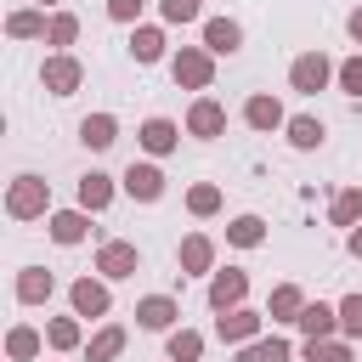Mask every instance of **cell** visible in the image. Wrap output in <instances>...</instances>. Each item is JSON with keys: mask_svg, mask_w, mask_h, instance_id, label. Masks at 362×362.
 <instances>
[{"mask_svg": "<svg viewBox=\"0 0 362 362\" xmlns=\"http://www.w3.org/2000/svg\"><path fill=\"white\" fill-rule=\"evenodd\" d=\"M238 362H288V345L283 339H255V345H243Z\"/></svg>", "mask_w": 362, "mask_h": 362, "instance_id": "7402d4cb", "label": "cell"}, {"mask_svg": "<svg viewBox=\"0 0 362 362\" xmlns=\"http://www.w3.org/2000/svg\"><path fill=\"white\" fill-rule=\"evenodd\" d=\"M198 351H204V339H198V334H187V328H181V334H170V362H198Z\"/></svg>", "mask_w": 362, "mask_h": 362, "instance_id": "83f0119b", "label": "cell"}, {"mask_svg": "<svg viewBox=\"0 0 362 362\" xmlns=\"http://www.w3.org/2000/svg\"><path fill=\"white\" fill-rule=\"evenodd\" d=\"M45 204H51V187H45L40 175H17V181H11V198H6L11 215H40Z\"/></svg>", "mask_w": 362, "mask_h": 362, "instance_id": "6da1fadb", "label": "cell"}, {"mask_svg": "<svg viewBox=\"0 0 362 362\" xmlns=\"http://www.w3.org/2000/svg\"><path fill=\"white\" fill-rule=\"evenodd\" d=\"M74 85H79V62H74V57H51V62H45V90L68 96Z\"/></svg>", "mask_w": 362, "mask_h": 362, "instance_id": "ba28073f", "label": "cell"}, {"mask_svg": "<svg viewBox=\"0 0 362 362\" xmlns=\"http://www.w3.org/2000/svg\"><path fill=\"white\" fill-rule=\"evenodd\" d=\"M130 51H136V62H158V51H164V34H158V28H136Z\"/></svg>", "mask_w": 362, "mask_h": 362, "instance_id": "603a6c76", "label": "cell"}, {"mask_svg": "<svg viewBox=\"0 0 362 362\" xmlns=\"http://www.w3.org/2000/svg\"><path fill=\"white\" fill-rule=\"evenodd\" d=\"M136 322H141V328H170V322H175V300H164V294L141 300V305H136Z\"/></svg>", "mask_w": 362, "mask_h": 362, "instance_id": "7c38bea8", "label": "cell"}, {"mask_svg": "<svg viewBox=\"0 0 362 362\" xmlns=\"http://www.w3.org/2000/svg\"><path fill=\"white\" fill-rule=\"evenodd\" d=\"M74 34H79V23H74V17H57V23H51V45H68Z\"/></svg>", "mask_w": 362, "mask_h": 362, "instance_id": "8d00e7d4", "label": "cell"}, {"mask_svg": "<svg viewBox=\"0 0 362 362\" xmlns=\"http://www.w3.org/2000/svg\"><path fill=\"white\" fill-rule=\"evenodd\" d=\"M141 147H147V153H170V147H175V124H170V119H147V124H141Z\"/></svg>", "mask_w": 362, "mask_h": 362, "instance_id": "2e32d148", "label": "cell"}, {"mask_svg": "<svg viewBox=\"0 0 362 362\" xmlns=\"http://www.w3.org/2000/svg\"><path fill=\"white\" fill-rule=\"evenodd\" d=\"M300 311H305L300 288H294V283H283V288L272 294V317H277V322H300Z\"/></svg>", "mask_w": 362, "mask_h": 362, "instance_id": "ac0fdd59", "label": "cell"}, {"mask_svg": "<svg viewBox=\"0 0 362 362\" xmlns=\"http://www.w3.org/2000/svg\"><path fill=\"white\" fill-rule=\"evenodd\" d=\"M107 11H113V17H119V23H130V17H136V11H141V0H107Z\"/></svg>", "mask_w": 362, "mask_h": 362, "instance_id": "74e56055", "label": "cell"}, {"mask_svg": "<svg viewBox=\"0 0 362 362\" xmlns=\"http://www.w3.org/2000/svg\"><path fill=\"white\" fill-rule=\"evenodd\" d=\"M187 204H192V215H215V209H221V192H215V187H192Z\"/></svg>", "mask_w": 362, "mask_h": 362, "instance_id": "1f68e13d", "label": "cell"}, {"mask_svg": "<svg viewBox=\"0 0 362 362\" xmlns=\"http://www.w3.org/2000/svg\"><path fill=\"white\" fill-rule=\"evenodd\" d=\"M6 351H11V362H28V356L40 351V334H34V328H11V339H6Z\"/></svg>", "mask_w": 362, "mask_h": 362, "instance_id": "4316f807", "label": "cell"}, {"mask_svg": "<svg viewBox=\"0 0 362 362\" xmlns=\"http://www.w3.org/2000/svg\"><path fill=\"white\" fill-rule=\"evenodd\" d=\"M51 238H57V243H79V238H85V215H79V209L51 215Z\"/></svg>", "mask_w": 362, "mask_h": 362, "instance_id": "d6986e66", "label": "cell"}, {"mask_svg": "<svg viewBox=\"0 0 362 362\" xmlns=\"http://www.w3.org/2000/svg\"><path fill=\"white\" fill-rule=\"evenodd\" d=\"M107 198H113V181H107L102 170H90V175L79 181V204H85V209H102Z\"/></svg>", "mask_w": 362, "mask_h": 362, "instance_id": "e0dca14e", "label": "cell"}, {"mask_svg": "<svg viewBox=\"0 0 362 362\" xmlns=\"http://www.w3.org/2000/svg\"><path fill=\"white\" fill-rule=\"evenodd\" d=\"M351 255H362V226H356V232H351Z\"/></svg>", "mask_w": 362, "mask_h": 362, "instance_id": "f35d334b", "label": "cell"}, {"mask_svg": "<svg viewBox=\"0 0 362 362\" xmlns=\"http://www.w3.org/2000/svg\"><path fill=\"white\" fill-rule=\"evenodd\" d=\"M226 238H232V243H243V249H249V243H260V238H266V226H260V221H255V215H238V221H232V226H226Z\"/></svg>", "mask_w": 362, "mask_h": 362, "instance_id": "d4e9b609", "label": "cell"}, {"mask_svg": "<svg viewBox=\"0 0 362 362\" xmlns=\"http://www.w3.org/2000/svg\"><path fill=\"white\" fill-rule=\"evenodd\" d=\"M40 6H57V0H40Z\"/></svg>", "mask_w": 362, "mask_h": 362, "instance_id": "60d3db41", "label": "cell"}, {"mask_svg": "<svg viewBox=\"0 0 362 362\" xmlns=\"http://www.w3.org/2000/svg\"><path fill=\"white\" fill-rule=\"evenodd\" d=\"M187 124H192V136H221V130H226V113H221V102L204 96V102L187 113Z\"/></svg>", "mask_w": 362, "mask_h": 362, "instance_id": "9c48e42d", "label": "cell"}, {"mask_svg": "<svg viewBox=\"0 0 362 362\" xmlns=\"http://www.w3.org/2000/svg\"><path fill=\"white\" fill-rule=\"evenodd\" d=\"M339 85H345L351 96H362V57H351V62H339Z\"/></svg>", "mask_w": 362, "mask_h": 362, "instance_id": "e575fe53", "label": "cell"}, {"mask_svg": "<svg viewBox=\"0 0 362 362\" xmlns=\"http://www.w3.org/2000/svg\"><path fill=\"white\" fill-rule=\"evenodd\" d=\"M74 311H79V317H102V311H107V288L90 283V277L74 283Z\"/></svg>", "mask_w": 362, "mask_h": 362, "instance_id": "8fae6325", "label": "cell"}, {"mask_svg": "<svg viewBox=\"0 0 362 362\" xmlns=\"http://www.w3.org/2000/svg\"><path fill=\"white\" fill-rule=\"evenodd\" d=\"M243 119H249L255 130H277V124H283V107H277V96H249Z\"/></svg>", "mask_w": 362, "mask_h": 362, "instance_id": "30bf717a", "label": "cell"}, {"mask_svg": "<svg viewBox=\"0 0 362 362\" xmlns=\"http://www.w3.org/2000/svg\"><path fill=\"white\" fill-rule=\"evenodd\" d=\"M113 130H119L113 113H96V119L79 124V141H85V147H113Z\"/></svg>", "mask_w": 362, "mask_h": 362, "instance_id": "9a60e30c", "label": "cell"}, {"mask_svg": "<svg viewBox=\"0 0 362 362\" xmlns=\"http://www.w3.org/2000/svg\"><path fill=\"white\" fill-rule=\"evenodd\" d=\"M175 79L192 85V90H204V85H209V57H204V51H181V57H175Z\"/></svg>", "mask_w": 362, "mask_h": 362, "instance_id": "52a82bcc", "label": "cell"}, {"mask_svg": "<svg viewBox=\"0 0 362 362\" xmlns=\"http://www.w3.org/2000/svg\"><path fill=\"white\" fill-rule=\"evenodd\" d=\"M136 243H102V255H96V272H107V277H130L136 272Z\"/></svg>", "mask_w": 362, "mask_h": 362, "instance_id": "277c9868", "label": "cell"}, {"mask_svg": "<svg viewBox=\"0 0 362 362\" xmlns=\"http://www.w3.org/2000/svg\"><path fill=\"white\" fill-rule=\"evenodd\" d=\"M305 362H351V351L345 345H328V339H311L305 345Z\"/></svg>", "mask_w": 362, "mask_h": 362, "instance_id": "4dcf8cb0", "label": "cell"}, {"mask_svg": "<svg viewBox=\"0 0 362 362\" xmlns=\"http://www.w3.org/2000/svg\"><path fill=\"white\" fill-rule=\"evenodd\" d=\"M164 17L170 23H192L198 17V0H164Z\"/></svg>", "mask_w": 362, "mask_h": 362, "instance_id": "d590c367", "label": "cell"}, {"mask_svg": "<svg viewBox=\"0 0 362 362\" xmlns=\"http://www.w3.org/2000/svg\"><path fill=\"white\" fill-rule=\"evenodd\" d=\"M209 255H215V249H209V238H187V243H181V266H187V272H204V266H209Z\"/></svg>", "mask_w": 362, "mask_h": 362, "instance_id": "484cf974", "label": "cell"}, {"mask_svg": "<svg viewBox=\"0 0 362 362\" xmlns=\"http://www.w3.org/2000/svg\"><path fill=\"white\" fill-rule=\"evenodd\" d=\"M238 40H243V28H238V23H226V17H215V23H204V45H209L215 57H226V51H238Z\"/></svg>", "mask_w": 362, "mask_h": 362, "instance_id": "8992f818", "label": "cell"}, {"mask_svg": "<svg viewBox=\"0 0 362 362\" xmlns=\"http://www.w3.org/2000/svg\"><path fill=\"white\" fill-rule=\"evenodd\" d=\"M255 328H260V317L255 311H221V339H255Z\"/></svg>", "mask_w": 362, "mask_h": 362, "instance_id": "4fadbf2b", "label": "cell"}, {"mask_svg": "<svg viewBox=\"0 0 362 362\" xmlns=\"http://www.w3.org/2000/svg\"><path fill=\"white\" fill-rule=\"evenodd\" d=\"M288 141H294V147H305V153H311V147H317V141H322V124H317V119H311V113H300V119H288Z\"/></svg>", "mask_w": 362, "mask_h": 362, "instance_id": "ffe728a7", "label": "cell"}, {"mask_svg": "<svg viewBox=\"0 0 362 362\" xmlns=\"http://www.w3.org/2000/svg\"><path fill=\"white\" fill-rule=\"evenodd\" d=\"M45 294H51V272L28 266V272L17 277V300H45Z\"/></svg>", "mask_w": 362, "mask_h": 362, "instance_id": "44dd1931", "label": "cell"}, {"mask_svg": "<svg viewBox=\"0 0 362 362\" xmlns=\"http://www.w3.org/2000/svg\"><path fill=\"white\" fill-rule=\"evenodd\" d=\"M328 74H334V68H328V57H322V51H305V57H294V68H288V85L311 96V90H322V85H328Z\"/></svg>", "mask_w": 362, "mask_h": 362, "instance_id": "7a4b0ae2", "label": "cell"}, {"mask_svg": "<svg viewBox=\"0 0 362 362\" xmlns=\"http://www.w3.org/2000/svg\"><path fill=\"white\" fill-rule=\"evenodd\" d=\"M6 28H11L17 40H28V34H40V28H45V17H40V11H17V17L6 23Z\"/></svg>", "mask_w": 362, "mask_h": 362, "instance_id": "d6a6232c", "label": "cell"}, {"mask_svg": "<svg viewBox=\"0 0 362 362\" xmlns=\"http://www.w3.org/2000/svg\"><path fill=\"white\" fill-rule=\"evenodd\" d=\"M356 215H362V192L351 187V192H339V198H334V221H339V226H351Z\"/></svg>", "mask_w": 362, "mask_h": 362, "instance_id": "f546056e", "label": "cell"}, {"mask_svg": "<svg viewBox=\"0 0 362 362\" xmlns=\"http://www.w3.org/2000/svg\"><path fill=\"white\" fill-rule=\"evenodd\" d=\"M243 288H249L243 272H221V277L209 283V305H215V311H232V305L243 300Z\"/></svg>", "mask_w": 362, "mask_h": 362, "instance_id": "5b68a950", "label": "cell"}, {"mask_svg": "<svg viewBox=\"0 0 362 362\" xmlns=\"http://www.w3.org/2000/svg\"><path fill=\"white\" fill-rule=\"evenodd\" d=\"M51 345H57V351H68V345H79V328H74L68 317H57V322H51Z\"/></svg>", "mask_w": 362, "mask_h": 362, "instance_id": "836d02e7", "label": "cell"}, {"mask_svg": "<svg viewBox=\"0 0 362 362\" xmlns=\"http://www.w3.org/2000/svg\"><path fill=\"white\" fill-rule=\"evenodd\" d=\"M351 34H356V40H362V11H351Z\"/></svg>", "mask_w": 362, "mask_h": 362, "instance_id": "ab89813d", "label": "cell"}, {"mask_svg": "<svg viewBox=\"0 0 362 362\" xmlns=\"http://www.w3.org/2000/svg\"><path fill=\"white\" fill-rule=\"evenodd\" d=\"M124 192L141 198V204H153V198L164 192V175H158L153 164H130V170H124Z\"/></svg>", "mask_w": 362, "mask_h": 362, "instance_id": "3957f363", "label": "cell"}, {"mask_svg": "<svg viewBox=\"0 0 362 362\" xmlns=\"http://www.w3.org/2000/svg\"><path fill=\"white\" fill-rule=\"evenodd\" d=\"M339 328H345L351 339H362V294H345V305H339Z\"/></svg>", "mask_w": 362, "mask_h": 362, "instance_id": "f1b7e54d", "label": "cell"}, {"mask_svg": "<svg viewBox=\"0 0 362 362\" xmlns=\"http://www.w3.org/2000/svg\"><path fill=\"white\" fill-rule=\"evenodd\" d=\"M124 351V328H102L96 339H90V362H107V356H119Z\"/></svg>", "mask_w": 362, "mask_h": 362, "instance_id": "cb8c5ba5", "label": "cell"}, {"mask_svg": "<svg viewBox=\"0 0 362 362\" xmlns=\"http://www.w3.org/2000/svg\"><path fill=\"white\" fill-rule=\"evenodd\" d=\"M334 322H339V311H328V305H305V311H300L305 339H328V334H334Z\"/></svg>", "mask_w": 362, "mask_h": 362, "instance_id": "5bb4252c", "label": "cell"}]
</instances>
